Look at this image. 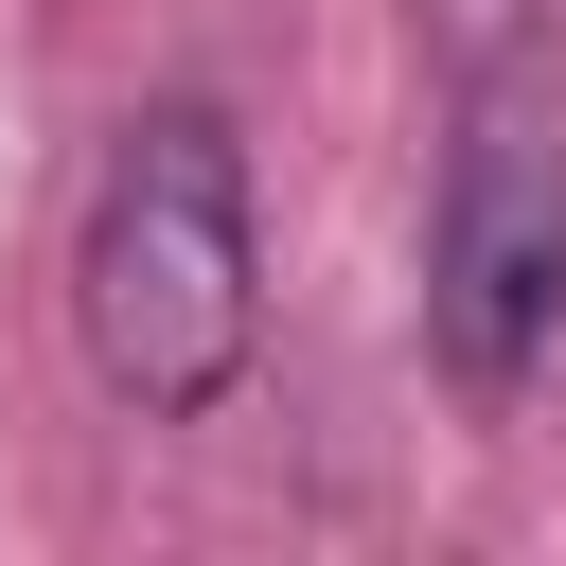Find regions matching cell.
Instances as JSON below:
<instances>
[{
	"mask_svg": "<svg viewBox=\"0 0 566 566\" xmlns=\"http://www.w3.org/2000/svg\"><path fill=\"white\" fill-rule=\"evenodd\" d=\"M71 336L106 371V407L142 424H212L265 354V212H248V142L212 88H159L106 124L88 212H71Z\"/></svg>",
	"mask_w": 566,
	"mask_h": 566,
	"instance_id": "cell-1",
	"label": "cell"
},
{
	"mask_svg": "<svg viewBox=\"0 0 566 566\" xmlns=\"http://www.w3.org/2000/svg\"><path fill=\"white\" fill-rule=\"evenodd\" d=\"M424 354L478 407H531L566 354V53L513 18L442 53V212H424Z\"/></svg>",
	"mask_w": 566,
	"mask_h": 566,
	"instance_id": "cell-2",
	"label": "cell"
}]
</instances>
